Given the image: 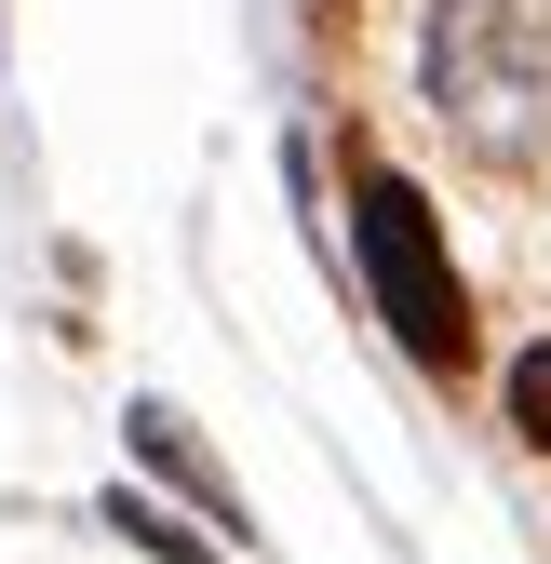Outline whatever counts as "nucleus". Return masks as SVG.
I'll return each mask as SVG.
<instances>
[{
  "label": "nucleus",
  "mask_w": 551,
  "mask_h": 564,
  "mask_svg": "<svg viewBox=\"0 0 551 564\" xmlns=\"http://www.w3.org/2000/svg\"><path fill=\"white\" fill-rule=\"evenodd\" d=\"M418 82H431V121L471 162L525 175L551 149V0H431Z\"/></svg>",
  "instance_id": "f257e3e1"
},
{
  "label": "nucleus",
  "mask_w": 551,
  "mask_h": 564,
  "mask_svg": "<svg viewBox=\"0 0 551 564\" xmlns=\"http://www.w3.org/2000/svg\"><path fill=\"white\" fill-rule=\"evenodd\" d=\"M364 282H377V310H390V336L418 349V364H457V349H471L457 269H444V242H431V202L403 188V175H364Z\"/></svg>",
  "instance_id": "f03ea898"
},
{
  "label": "nucleus",
  "mask_w": 551,
  "mask_h": 564,
  "mask_svg": "<svg viewBox=\"0 0 551 564\" xmlns=\"http://www.w3.org/2000/svg\"><path fill=\"white\" fill-rule=\"evenodd\" d=\"M511 416H525V444H551V349L511 364Z\"/></svg>",
  "instance_id": "7ed1b4c3"
}]
</instances>
